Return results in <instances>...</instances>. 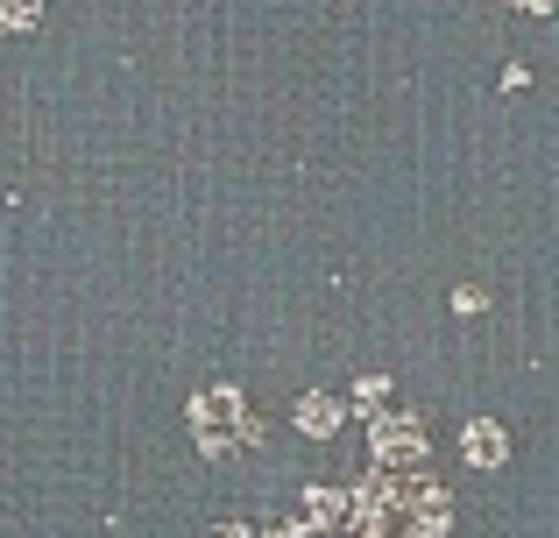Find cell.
<instances>
[{"mask_svg":"<svg viewBox=\"0 0 559 538\" xmlns=\"http://www.w3.org/2000/svg\"><path fill=\"white\" fill-rule=\"evenodd\" d=\"M355 411L369 418V426L390 418V375H361V383H355Z\"/></svg>","mask_w":559,"mask_h":538,"instance_id":"obj_7","label":"cell"},{"mask_svg":"<svg viewBox=\"0 0 559 538\" xmlns=\"http://www.w3.org/2000/svg\"><path fill=\"white\" fill-rule=\"evenodd\" d=\"M290 418H298L305 440H333V432H341V418H347V404H341V397H326V390H305Z\"/></svg>","mask_w":559,"mask_h":538,"instance_id":"obj_4","label":"cell"},{"mask_svg":"<svg viewBox=\"0 0 559 538\" xmlns=\"http://www.w3.org/2000/svg\"><path fill=\"white\" fill-rule=\"evenodd\" d=\"M481 304H489V298H481L475 284H461V290H453V312H481Z\"/></svg>","mask_w":559,"mask_h":538,"instance_id":"obj_9","label":"cell"},{"mask_svg":"<svg viewBox=\"0 0 559 538\" xmlns=\"http://www.w3.org/2000/svg\"><path fill=\"white\" fill-rule=\"evenodd\" d=\"M43 8H50V0H0V36H22Z\"/></svg>","mask_w":559,"mask_h":538,"instance_id":"obj_8","label":"cell"},{"mask_svg":"<svg viewBox=\"0 0 559 538\" xmlns=\"http://www.w3.org/2000/svg\"><path fill=\"white\" fill-rule=\"evenodd\" d=\"M305 531H326V525H347V489H326V482H305V511H298Z\"/></svg>","mask_w":559,"mask_h":538,"instance_id":"obj_6","label":"cell"},{"mask_svg":"<svg viewBox=\"0 0 559 538\" xmlns=\"http://www.w3.org/2000/svg\"><path fill=\"white\" fill-rule=\"evenodd\" d=\"M191 440H199L205 461H227V454L255 446V411H248L241 383H205L191 397Z\"/></svg>","mask_w":559,"mask_h":538,"instance_id":"obj_2","label":"cell"},{"mask_svg":"<svg viewBox=\"0 0 559 538\" xmlns=\"http://www.w3.org/2000/svg\"><path fill=\"white\" fill-rule=\"evenodd\" d=\"M213 538H255V531H248V525H241V517H227V525H219Z\"/></svg>","mask_w":559,"mask_h":538,"instance_id":"obj_10","label":"cell"},{"mask_svg":"<svg viewBox=\"0 0 559 538\" xmlns=\"http://www.w3.org/2000/svg\"><path fill=\"white\" fill-rule=\"evenodd\" d=\"M347 525H355V538H447L453 497L425 468H411V475L376 468L361 489H347Z\"/></svg>","mask_w":559,"mask_h":538,"instance_id":"obj_1","label":"cell"},{"mask_svg":"<svg viewBox=\"0 0 559 538\" xmlns=\"http://www.w3.org/2000/svg\"><path fill=\"white\" fill-rule=\"evenodd\" d=\"M518 8H524V14H552V0H518Z\"/></svg>","mask_w":559,"mask_h":538,"instance_id":"obj_12","label":"cell"},{"mask_svg":"<svg viewBox=\"0 0 559 538\" xmlns=\"http://www.w3.org/2000/svg\"><path fill=\"white\" fill-rule=\"evenodd\" d=\"M461 454L475 461V468H503L510 461V432L496 426V418H475V426L461 432Z\"/></svg>","mask_w":559,"mask_h":538,"instance_id":"obj_5","label":"cell"},{"mask_svg":"<svg viewBox=\"0 0 559 538\" xmlns=\"http://www.w3.org/2000/svg\"><path fill=\"white\" fill-rule=\"evenodd\" d=\"M262 538H305V525H298V517H290V525H270Z\"/></svg>","mask_w":559,"mask_h":538,"instance_id":"obj_11","label":"cell"},{"mask_svg":"<svg viewBox=\"0 0 559 538\" xmlns=\"http://www.w3.org/2000/svg\"><path fill=\"white\" fill-rule=\"evenodd\" d=\"M369 446H376V468H390V475L425 468V418H411V411L376 418V426H369Z\"/></svg>","mask_w":559,"mask_h":538,"instance_id":"obj_3","label":"cell"}]
</instances>
